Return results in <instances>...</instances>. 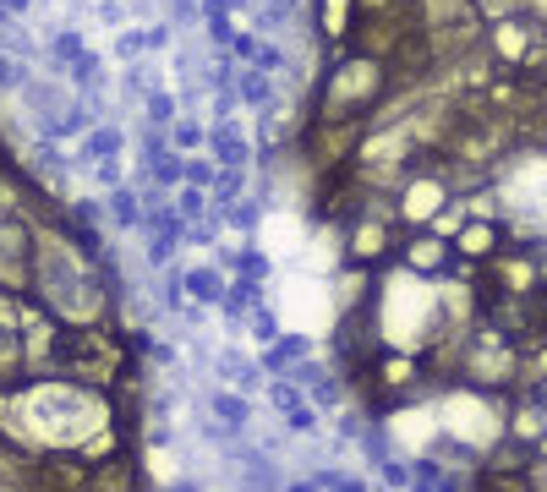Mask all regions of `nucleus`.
Masks as SVG:
<instances>
[{
    "label": "nucleus",
    "mask_w": 547,
    "mask_h": 492,
    "mask_svg": "<svg viewBox=\"0 0 547 492\" xmlns=\"http://www.w3.org/2000/svg\"><path fill=\"white\" fill-rule=\"evenodd\" d=\"M143 55H148V28H121L115 33V61L121 66L143 61Z\"/></svg>",
    "instance_id": "nucleus-8"
},
{
    "label": "nucleus",
    "mask_w": 547,
    "mask_h": 492,
    "mask_svg": "<svg viewBox=\"0 0 547 492\" xmlns=\"http://www.w3.org/2000/svg\"><path fill=\"white\" fill-rule=\"evenodd\" d=\"M219 181V164L208 154H186V186H203V192H214Z\"/></svg>",
    "instance_id": "nucleus-10"
},
{
    "label": "nucleus",
    "mask_w": 547,
    "mask_h": 492,
    "mask_svg": "<svg viewBox=\"0 0 547 492\" xmlns=\"http://www.w3.org/2000/svg\"><path fill=\"white\" fill-rule=\"evenodd\" d=\"M170 148H176V154H203L208 126L197 121V115H176V126H170Z\"/></svg>",
    "instance_id": "nucleus-4"
},
{
    "label": "nucleus",
    "mask_w": 547,
    "mask_h": 492,
    "mask_svg": "<svg viewBox=\"0 0 547 492\" xmlns=\"http://www.w3.org/2000/svg\"><path fill=\"white\" fill-rule=\"evenodd\" d=\"M0 6H6L11 17H28V11H39V0H0Z\"/></svg>",
    "instance_id": "nucleus-14"
},
{
    "label": "nucleus",
    "mask_w": 547,
    "mask_h": 492,
    "mask_svg": "<svg viewBox=\"0 0 547 492\" xmlns=\"http://www.w3.org/2000/svg\"><path fill=\"white\" fill-rule=\"evenodd\" d=\"M55 350H61V367H72L77 378H115V367H121V350L110 345L104 334H93V328H66V334H55Z\"/></svg>",
    "instance_id": "nucleus-1"
},
{
    "label": "nucleus",
    "mask_w": 547,
    "mask_h": 492,
    "mask_svg": "<svg viewBox=\"0 0 547 492\" xmlns=\"http://www.w3.org/2000/svg\"><path fill=\"white\" fill-rule=\"evenodd\" d=\"M186 285L197 290L203 301H219V274H208V268H197V274H186Z\"/></svg>",
    "instance_id": "nucleus-13"
},
{
    "label": "nucleus",
    "mask_w": 547,
    "mask_h": 492,
    "mask_svg": "<svg viewBox=\"0 0 547 492\" xmlns=\"http://www.w3.org/2000/svg\"><path fill=\"white\" fill-rule=\"evenodd\" d=\"M176 214L203 225V219H214V197H208L203 186H181V192H176Z\"/></svg>",
    "instance_id": "nucleus-7"
},
{
    "label": "nucleus",
    "mask_w": 547,
    "mask_h": 492,
    "mask_svg": "<svg viewBox=\"0 0 547 492\" xmlns=\"http://www.w3.org/2000/svg\"><path fill=\"white\" fill-rule=\"evenodd\" d=\"M263 208H269L263 197H236V203L219 208V219H225V225H236V230H252L263 219Z\"/></svg>",
    "instance_id": "nucleus-6"
},
{
    "label": "nucleus",
    "mask_w": 547,
    "mask_h": 492,
    "mask_svg": "<svg viewBox=\"0 0 547 492\" xmlns=\"http://www.w3.org/2000/svg\"><path fill=\"white\" fill-rule=\"evenodd\" d=\"M400 257H405V263L416 268V274H433V268H438V263H444V257H449V246L438 241V236H416V241L405 246Z\"/></svg>",
    "instance_id": "nucleus-5"
},
{
    "label": "nucleus",
    "mask_w": 547,
    "mask_h": 492,
    "mask_svg": "<svg viewBox=\"0 0 547 492\" xmlns=\"http://www.w3.org/2000/svg\"><path fill=\"white\" fill-rule=\"evenodd\" d=\"M241 268H247V274H269V257H258V252H247V257H241Z\"/></svg>",
    "instance_id": "nucleus-15"
},
{
    "label": "nucleus",
    "mask_w": 547,
    "mask_h": 492,
    "mask_svg": "<svg viewBox=\"0 0 547 492\" xmlns=\"http://www.w3.org/2000/svg\"><path fill=\"white\" fill-rule=\"evenodd\" d=\"M88 175H93V181H99V186H110V192H115V186H121V159H93L88 164Z\"/></svg>",
    "instance_id": "nucleus-12"
},
{
    "label": "nucleus",
    "mask_w": 547,
    "mask_h": 492,
    "mask_svg": "<svg viewBox=\"0 0 547 492\" xmlns=\"http://www.w3.org/2000/svg\"><path fill=\"white\" fill-rule=\"evenodd\" d=\"M33 77V61H17V55H0V93H22V82Z\"/></svg>",
    "instance_id": "nucleus-11"
},
{
    "label": "nucleus",
    "mask_w": 547,
    "mask_h": 492,
    "mask_svg": "<svg viewBox=\"0 0 547 492\" xmlns=\"http://www.w3.org/2000/svg\"><path fill=\"white\" fill-rule=\"evenodd\" d=\"M208 197H214V214L225 203H236V197H247V170H219V181H214V192H208Z\"/></svg>",
    "instance_id": "nucleus-9"
},
{
    "label": "nucleus",
    "mask_w": 547,
    "mask_h": 492,
    "mask_svg": "<svg viewBox=\"0 0 547 492\" xmlns=\"http://www.w3.org/2000/svg\"><path fill=\"white\" fill-rule=\"evenodd\" d=\"M236 93H241V104H247V110H279V77H274V72H258V66H241Z\"/></svg>",
    "instance_id": "nucleus-2"
},
{
    "label": "nucleus",
    "mask_w": 547,
    "mask_h": 492,
    "mask_svg": "<svg viewBox=\"0 0 547 492\" xmlns=\"http://www.w3.org/2000/svg\"><path fill=\"white\" fill-rule=\"evenodd\" d=\"M104 208H110V219H115L121 230L148 225V203H143V192H132V186H115V192L104 197Z\"/></svg>",
    "instance_id": "nucleus-3"
}]
</instances>
